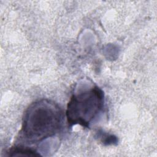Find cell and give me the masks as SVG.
<instances>
[{
	"label": "cell",
	"instance_id": "3",
	"mask_svg": "<svg viewBox=\"0 0 157 157\" xmlns=\"http://www.w3.org/2000/svg\"><path fill=\"white\" fill-rule=\"evenodd\" d=\"M9 156H38L39 154L37 153V152L32 150L31 148H29L26 147H23L21 145L15 146L11 148L9 151Z\"/></svg>",
	"mask_w": 157,
	"mask_h": 157
},
{
	"label": "cell",
	"instance_id": "2",
	"mask_svg": "<svg viewBox=\"0 0 157 157\" xmlns=\"http://www.w3.org/2000/svg\"><path fill=\"white\" fill-rule=\"evenodd\" d=\"M104 104V93L97 86L72 94L66 112L68 124L90 128V124L102 110Z\"/></svg>",
	"mask_w": 157,
	"mask_h": 157
},
{
	"label": "cell",
	"instance_id": "1",
	"mask_svg": "<svg viewBox=\"0 0 157 157\" xmlns=\"http://www.w3.org/2000/svg\"><path fill=\"white\" fill-rule=\"evenodd\" d=\"M63 121V110L56 103L46 99L38 100L25 112L20 137L31 144L41 142L58 133Z\"/></svg>",
	"mask_w": 157,
	"mask_h": 157
}]
</instances>
